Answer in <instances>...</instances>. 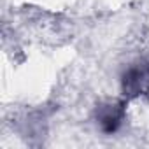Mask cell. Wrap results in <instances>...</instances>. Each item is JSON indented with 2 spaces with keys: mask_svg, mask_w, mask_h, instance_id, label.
<instances>
[{
  "mask_svg": "<svg viewBox=\"0 0 149 149\" xmlns=\"http://www.w3.org/2000/svg\"><path fill=\"white\" fill-rule=\"evenodd\" d=\"M121 93L126 100L149 93V61L137 60L130 63L121 76Z\"/></svg>",
  "mask_w": 149,
  "mask_h": 149,
  "instance_id": "6da1fadb",
  "label": "cell"
},
{
  "mask_svg": "<svg viewBox=\"0 0 149 149\" xmlns=\"http://www.w3.org/2000/svg\"><path fill=\"white\" fill-rule=\"evenodd\" d=\"M125 100H107L100 104L95 111V121L102 133L114 135L125 123L126 107Z\"/></svg>",
  "mask_w": 149,
  "mask_h": 149,
  "instance_id": "7a4b0ae2",
  "label": "cell"
}]
</instances>
